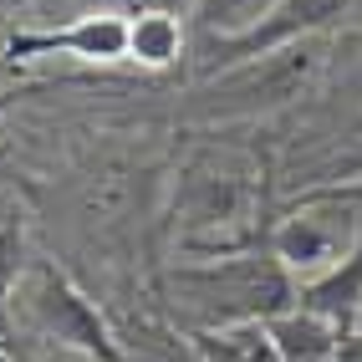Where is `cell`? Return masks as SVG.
<instances>
[{"mask_svg":"<svg viewBox=\"0 0 362 362\" xmlns=\"http://www.w3.org/2000/svg\"><path fill=\"white\" fill-rule=\"evenodd\" d=\"M174 306L194 327H255L276 322L281 311H291V271L276 255H230L209 265H179L168 276Z\"/></svg>","mask_w":362,"mask_h":362,"instance_id":"obj_1","label":"cell"},{"mask_svg":"<svg viewBox=\"0 0 362 362\" xmlns=\"http://www.w3.org/2000/svg\"><path fill=\"white\" fill-rule=\"evenodd\" d=\"M16 306L26 311V322H31L41 337H52L57 347H77V352H92V357H103V362H123V352L112 347L103 317H98V311H92L77 291H71L52 265H31V271L21 276Z\"/></svg>","mask_w":362,"mask_h":362,"instance_id":"obj_2","label":"cell"},{"mask_svg":"<svg viewBox=\"0 0 362 362\" xmlns=\"http://www.w3.org/2000/svg\"><path fill=\"white\" fill-rule=\"evenodd\" d=\"M250 204H255V184H250L245 168H235V163H199V168H189L184 199H179L189 245H194V250H220L225 230L245 225Z\"/></svg>","mask_w":362,"mask_h":362,"instance_id":"obj_3","label":"cell"},{"mask_svg":"<svg viewBox=\"0 0 362 362\" xmlns=\"http://www.w3.org/2000/svg\"><path fill=\"white\" fill-rule=\"evenodd\" d=\"M11 52H66L82 62H117V57H128V21L117 11H98V16L77 21V26H62V31L16 36Z\"/></svg>","mask_w":362,"mask_h":362,"instance_id":"obj_4","label":"cell"},{"mask_svg":"<svg viewBox=\"0 0 362 362\" xmlns=\"http://www.w3.org/2000/svg\"><path fill=\"white\" fill-rule=\"evenodd\" d=\"M265 337H271L281 362H337L347 332L301 306V311H281L276 322H265Z\"/></svg>","mask_w":362,"mask_h":362,"instance_id":"obj_5","label":"cell"},{"mask_svg":"<svg viewBox=\"0 0 362 362\" xmlns=\"http://www.w3.org/2000/svg\"><path fill=\"white\" fill-rule=\"evenodd\" d=\"M301 306L317 311V317H327L332 327L357 322V311H362V245H357L342 265H332L327 276L311 281L306 291H301Z\"/></svg>","mask_w":362,"mask_h":362,"instance_id":"obj_6","label":"cell"},{"mask_svg":"<svg viewBox=\"0 0 362 362\" xmlns=\"http://www.w3.org/2000/svg\"><path fill=\"white\" fill-rule=\"evenodd\" d=\"M179 52H184V26H179V16L143 11L138 21H128V57H138L143 66H168Z\"/></svg>","mask_w":362,"mask_h":362,"instance_id":"obj_7","label":"cell"},{"mask_svg":"<svg viewBox=\"0 0 362 362\" xmlns=\"http://www.w3.org/2000/svg\"><path fill=\"white\" fill-rule=\"evenodd\" d=\"M276 6L281 0H199L194 21H199V31L214 36V41H240V36H250Z\"/></svg>","mask_w":362,"mask_h":362,"instance_id":"obj_8","label":"cell"},{"mask_svg":"<svg viewBox=\"0 0 362 362\" xmlns=\"http://www.w3.org/2000/svg\"><path fill=\"white\" fill-rule=\"evenodd\" d=\"M103 0H11V21H26V26L41 31H62V26H77V21L98 16Z\"/></svg>","mask_w":362,"mask_h":362,"instance_id":"obj_9","label":"cell"},{"mask_svg":"<svg viewBox=\"0 0 362 362\" xmlns=\"http://www.w3.org/2000/svg\"><path fill=\"white\" fill-rule=\"evenodd\" d=\"M36 362H103V357H92V352H77V347H52V352H41Z\"/></svg>","mask_w":362,"mask_h":362,"instance_id":"obj_10","label":"cell"},{"mask_svg":"<svg viewBox=\"0 0 362 362\" xmlns=\"http://www.w3.org/2000/svg\"><path fill=\"white\" fill-rule=\"evenodd\" d=\"M133 6H138V16H143V11H163V16H174L179 6H199V0H133Z\"/></svg>","mask_w":362,"mask_h":362,"instance_id":"obj_11","label":"cell"},{"mask_svg":"<svg viewBox=\"0 0 362 362\" xmlns=\"http://www.w3.org/2000/svg\"><path fill=\"white\" fill-rule=\"evenodd\" d=\"M337 362H362V332H347L342 337V357Z\"/></svg>","mask_w":362,"mask_h":362,"instance_id":"obj_12","label":"cell"},{"mask_svg":"<svg viewBox=\"0 0 362 362\" xmlns=\"http://www.w3.org/2000/svg\"><path fill=\"white\" fill-rule=\"evenodd\" d=\"M11 26V0H0V31Z\"/></svg>","mask_w":362,"mask_h":362,"instance_id":"obj_13","label":"cell"},{"mask_svg":"<svg viewBox=\"0 0 362 362\" xmlns=\"http://www.w3.org/2000/svg\"><path fill=\"white\" fill-rule=\"evenodd\" d=\"M0 362H16V357H11V352H6V342H0Z\"/></svg>","mask_w":362,"mask_h":362,"instance_id":"obj_14","label":"cell"},{"mask_svg":"<svg viewBox=\"0 0 362 362\" xmlns=\"http://www.w3.org/2000/svg\"><path fill=\"white\" fill-rule=\"evenodd\" d=\"M357 322H362V311H357Z\"/></svg>","mask_w":362,"mask_h":362,"instance_id":"obj_15","label":"cell"}]
</instances>
